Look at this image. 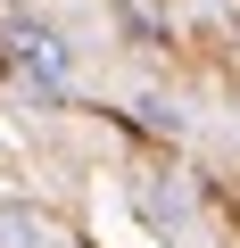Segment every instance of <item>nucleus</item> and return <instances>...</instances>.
I'll list each match as a JSON object with an SVG mask.
<instances>
[{"label": "nucleus", "instance_id": "nucleus-1", "mask_svg": "<svg viewBox=\"0 0 240 248\" xmlns=\"http://www.w3.org/2000/svg\"><path fill=\"white\" fill-rule=\"evenodd\" d=\"M0 66H9V83H17L33 108L75 99V42H66L50 17H0Z\"/></svg>", "mask_w": 240, "mask_h": 248}, {"label": "nucleus", "instance_id": "nucleus-2", "mask_svg": "<svg viewBox=\"0 0 240 248\" xmlns=\"http://www.w3.org/2000/svg\"><path fill=\"white\" fill-rule=\"evenodd\" d=\"M133 207H141L158 232H182V223H191V190L166 182V174H133Z\"/></svg>", "mask_w": 240, "mask_h": 248}, {"label": "nucleus", "instance_id": "nucleus-3", "mask_svg": "<svg viewBox=\"0 0 240 248\" xmlns=\"http://www.w3.org/2000/svg\"><path fill=\"white\" fill-rule=\"evenodd\" d=\"M108 9H116V25H125L133 42H166L174 25H166V0H108Z\"/></svg>", "mask_w": 240, "mask_h": 248}, {"label": "nucleus", "instance_id": "nucleus-4", "mask_svg": "<svg viewBox=\"0 0 240 248\" xmlns=\"http://www.w3.org/2000/svg\"><path fill=\"white\" fill-rule=\"evenodd\" d=\"M50 232H42V215L33 207H17V199H0V248H42Z\"/></svg>", "mask_w": 240, "mask_h": 248}, {"label": "nucleus", "instance_id": "nucleus-5", "mask_svg": "<svg viewBox=\"0 0 240 248\" xmlns=\"http://www.w3.org/2000/svg\"><path fill=\"white\" fill-rule=\"evenodd\" d=\"M141 124H149V133H166V141H182V116H174L166 99H141Z\"/></svg>", "mask_w": 240, "mask_h": 248}]
</instances>
